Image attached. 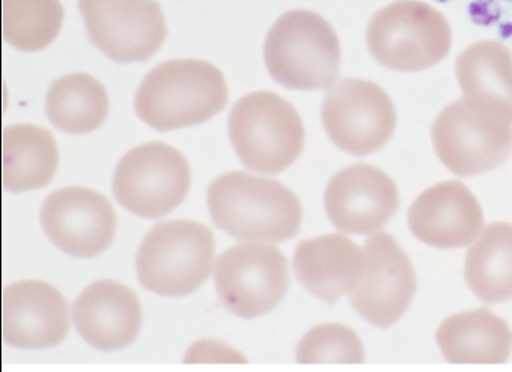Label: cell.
<instances>
[{
	"mask_svg": "<svg viewBox=\"0 0 512 372\" xmlns=\"http://www.w3.org/2000/svg\"><path fill=\"white\" fill-rule=\"evenodd\" d=\"M208 208L215 225L242 242H286L301 230V202L271 178L221 175L209 186Z\"/></svg>",
	"mask_w": 512,
	"mask_h": 372,
	"instance_id": "1",
	"label": "cell"
},
{
	"mask_svg": "<svg viewBox=\"0 0 512 372\" xmlns=\"http://www.w3.org/2000/svg\"><path fill=\"white\" fill-rule=\"evenodd\" d=\"M229 102L226 78L214 65L176 59L155 67L134 99L137 117L158 131L204 124Z\"/></svg>",
	"mask_w": 512,
	"mask_h": 372,
	"instance_id": "2",
	"label": "cell"
},
{
	"mask_svg": "<svg viewBox=\"0 0 512 372\" xmlns=\"http://www.w3.org/2000/svg\"><path fill=\"white\" fill-rule=\"evenodd\" d=\"M265 65L292 90L330 89L339 77L340 43L326 18L307 9L286 12L268 31Z\"/></svg>",
	"mask_w": 512,
	"mask_h": 372,
	"instance_id": "3",
	"label": "cell"
},
{
	"mask_svg": "<svg viewBox=\"0 0 512 372\" xmlns=\"http://www.w3.org/2000/svg\"><path fill=\"white\" fill-rule=\"evenodd\" d=\"M452 30L439 9L421 0H396L371 17L367 48L383 67L420 73L451 52Z\"/></svg>",
	"mask_w": 512,
	"mask_h": 372,
	"instance_id": "4",
	"label": "cell"
},
{
	"mask_svg": "<svg viewBox=\"0 0 512 372\" xmlns=\"http://www.w3.org/2000/svg\"><path fill=\"white\" fill-rule=\"evenodd\" d=\"M214 253V234L206 225L189 220L156 224L137 252V277L156 295L183 298L208 280Z\"/></svg>",
	"mask_w": 512,
	"mask_h": 372,
	"instance_id": "5",
	"label": "cell"
},
{
	"mask_svg": "<svg viewBox=\"0 0 512 372\" xmlns=\"http://www.w3.org/2000/svg\"><path fill=\"white\" fill-rule=\"evenodd\" d=\"M230 140L242 164L262 174H279L301 156L305 130L292 103L273 92H254L234 103Z\"/></svg>",
	"mask_w": 512,
	"mask_h": 372,
	"instance_id": "6",
	"label": "cell"
},
{
	"mask_svg": "<svg viewBox=\"0 0 512 372\" xmlns=\"http://www.w3.org/2000/svg\"><path fill=\"white\" fill-rule=\"evenodd\" d=\"M432 137L440 162L458 177L496 170L512 153V123L465 98L440 112Z\"/></svg>",
	"mask_w": 512,
	"mask_h": 372,
	"instance_id": "7",
	"label": "cell"
},
{
	"mask_svg": "<svg viewBox=\"0 0 512 372\" xmlns=\"http://www.w3.org/2000/svg\"><path fill=\"white\" fill-rule=\"evenodd\" d=\"M190 167L179 150L161 142L137 146L121 158L112 178L115 199L137 217H165L190 189Z\"/></svg>",
	"mask_w": 512,
	"mask_h": 372,
	"instance_id": "8",
	"label": "cell"
},
{
	"mask_svg": "<svg viewBox=\"0 0 512 372\" xmlns=\"http://www.w3.org/2000/svg\"><path fill=\"white\" fill-rule=\"evenodd\" d=\"M215 289L224 308L254 320L273 311L289 289V268L282 250L270 243L234 246L215 264Z\"/></svg>",
	"mask_w": 512,
	"mask_h": 372,
	"instance_id": "9",
	"label": "cell"
},
{
	"mask_svg": "<svg viewBox=\"0 0 512 372\" xmlns=\"http://www.w3.org/2000/svg\"><path fill=\"white\" fill-rule=\"evenodd\" d=\"M321 118L334 146L354 156L384 148L398 121L395 105L382 87L359 78H343L330 87Z\"/></svg>",
	"mask_w": 512,
	"mask_h": 372,
	"instance_id": "10",
	"label": "cell"
},
{
	"mask_svg": "<svg viewBox=\"0 0 512 372\" xmlns=\"http://www.w3.org/2000/svg\"><path fill=\"white\" fill-rule=\"evenodd\" d=\"M78 8L92 45L120 64L148 61L167 37L155 0H80Z\"/></svg>",
	"mask_w": 512,
	"mask_h": 372,
	"instance_id": "11",
	"label": "cell"
},
{
	"mask_svg": "<svg viewBox=\"0 0 512 372\" xmlns=\"http://www.w3.org/2000/svg\"><path fill=\"white\" fill-rule=\"evenodd\" d=\"M364 250V273L352 290V306L368 323L390 327L404 317L417 292L414 267L390 234H371Z\"/></svg>",
	"mask_w": 512,
	"mask_h": 372,
	"instance_id": "12",
	"label": "cell"
},
{
	"mask_svg": "<svg viewBox=\"0 0 512 372\" xmlns=\"http://www.w3.org/2000/svg\"><path fill=\"white\" fill-rule=\"evenodd\" d=\"M40 221L53 245L76 258L101 255L114 240L117 225L108 199L84 187L51 193L43 203Z\"/></svg>",
	"mask_w": 512,
	"mask_h": 372,
	"instance_id": "13",
	"label": "cell"
},
{
	"mask_svg": "<svg viewBox=\"0 0 512 372\" xmlns=\"http://www.w3.org/2000/svg\"><path fill=\"white\" fill-rule=\"evenodd\" d=\"M326 211L337 230L346 234H374L389 223L399 208L395 181L368 164L339 171L326 189Z\"/></svg>",
	"mask_w": 512,
	"mask_h": 372,
	"instance_id": "14",
	"label": "cell"
},
{
	"mask_svg": "<svg viewBox=\"0 0 512 372\" xmlns=\"http://www.w3.org/2000/svg\"><path fill=\"white\" fill-rule=\"evenodd\" d=\"M408 223L412 234L437 249L470 246L485 228L479 200L461 181H443L412 203Z\"/></svg>",
	"mask_w": 512,
	"mask_h": 372,
	"instance_id": "15",
	"label": "cell"
},
{
	"mask_svg": "<svg viewBox=\"0 0 512 372\" xmlns=\"http://www.w3.org/2000/svg\"><path fill=\"white\" fill-rule=\"evenodd\" d=\"M68 328L67 302L51 284L28 280L3 290L2 334L8 345L52 348L65 339Z\"/></svg>",
	"mask_w": 512,
	"mask_h": 372,
	"instance_id": "16",
	"label": "cell"
},
{
	"mask_svg": "<svg viewBox=\"0 0 512 372\" xmlns=\"http://www.w3.org/2000/svg\"><path fill=\"white\" fill-rule=\"evenodd\" d=\"M73 320L90 346L111 352L136 340L142 327V308L133 290L117 281L101 280L78 296Z\"/></svg>",
	"mask_w": 512,
	"mask_h": 372,
	"instance_id": "17",
	"label": "cell"
},
{
	"mask_svg": "<svg viewBox=\"0 0 512 372\" xmlns=\"http://www.w3.org/2000/svg\"><path fill=\"white\" fill-rule=\"evenodd\" d=\"M364 268L365 250L340 234L304 240L293 258V270L302 287L329 305L351 295Z\"/></svg>",
	"mask_w": 512,
	"mask_h": 372,
	"instance_id": "18",
	"label": "cell"
},
{
	"mask_svg": "<svg viewBox=\"0 0 512 372\" xmlns=\"http://www.w3.org/2000/svg\"><path fill=\"white\" fill-rule=\"evenodd\" d=\"M436 340L446 361L458 365L505 364L512 350L510 325L486 308L446 318Z\"/></svg>",
	"mask_w": 512,
	"mask_h": 372,
	"instance_id": "19",
	"label": "cell"
},
{
	"mask_svg": "<svg viewBox=\"0 0 512 372\" xmlns=\"http://www.w3.org/2000/svg\"><path fill=\"white\" fill-rule=\"evenodd\" d=\"M455 71L462 98L512 123V53L504 43H473L458 56Z\"/></svg>",
	"mask_w": 512,
	"mask_h": 372,
	"instance_id": "20",
	"label": "cell"
},
{
	"mask_svg": "<svg viewBox=\"0 0 512 372\" xmlns=\"http://www.w3.org/2000/svg\"><path fill=\"white\" fill-rule=\"evenodd\" d=\"M2 178L8 192L42 189L58 170L55 139L37 125H9L2 134Z\"/></svg>",
	"mask_w": 512,
	"mask_h": 372,
	"instance_id": "21",
	"label": "cell"
},
{
	"mask_svg": "<svg viewBox=\"0 0 512 372\" xmlns=\"http://www.w3.org/2000/svg\"><path fill=\"white\" fill-rule=\"evenodd\" d=\"M465 281L477 299L502 303L512 299V225L483 228L465 255Z\"/></svg>",
	"mask_w": 512,
	"mask_h": 372,
	"instance_id": "22",
	"label": "cell"
},
{
	"mask_svg": "<svg viewBox=\"0 0 512 372\" xmlns=\"http://www.w3.org/2000/svg\"><path fill=\"white\" fill-rule=\"evenodd\" d=\"M109 99L101 81L74 73L53 81L46 96V115L62 133L87 134L108 117Z\"/></svg>",
	"mask_w": 512,
	"mask_h": 372,
	"instance_id": "23",
	"label": "cell"
},
{
	"mask_svg": "<svg viewBox=\"0 0 512 372\" xmlns=\"http://www.w3.org/2000/svg\"><path fill=\"white\" fill-rule=\"evenodd\" d=\"M64 23L59 0H2L3 39L23 52L48 48Z\"/></svg>",
	"mask_w": 512,
	"mask_h": 372,
	"instance_id": "24",
	"label": "cell"
},
{
	"mask_svg": "<svg viewBox=\"0 0 512 372\" xmlns=\"http://www.w3.org/2000/svg\"><path fill=\"white\" fill-rule=\"evenodd\" d=\"M296 356L299 364H362L364 346L351 328L323 324L308 331Z\"/></svg>",
	"mask_w": 512,
	"mask_h": 372,
	"instance_id": "25",
	"label": "cell"
},
{
	"mask_svg": "<svg viewBox=\"0 0 512 372\" xmlns=\"http://www.w3.org/2000/svg\"><path fill=\"white\" fill-rule=\"evenodd\" d=\"M467 14L477 27H492L501 21L502 8L498 0H471Z\"/></svg>",
	"mask_w": 512,
	"mask_h": 372,
	"instance_id": "26",
	"label": "cell"
},
{
	"mask_svg": "<svg viewBox=\"0 0 512 372\" xmlns=\"http://www.w3.org/2000/svg\"><path fill=\"white\" fill-rule=\"evenodd\" d=\"M499 36H501L502 39H511V37H512L511 21H504V23L499 24Z\"/></svg>",
	"mask_w": 512,
	"mask_h": 372,
	"instance_id": "27",
	"label": "cell"
},
{
	"mask_svg": "<svg viewBox=\"0 0 512 372\" xmlns=\"http://www.w3.org/2000/svg\"><path fill=\"white\" fill-rule=\"evenodd\" d=\"M436 3H448L451 2V0H435Z\"/></svg>",
	"mask_w": 512,
	"mask_h": 372,
	"instance_id": "28",
	"label": "cell"
},
{
	"mask_svg": "<svg viewBox=\"0 0 512 372\" xmlns=\"http://www.w3.org/2000/svg\"><path fill=\"white\" fill-rule=\"evenodd\" d=\"M502 2H510V3H512V0H502Z\"/></svg>",
	"mask_w": 512,
	"mask_h": 372,
	"instance_id": "29",
	"label": "cell"
}]
</instances>
